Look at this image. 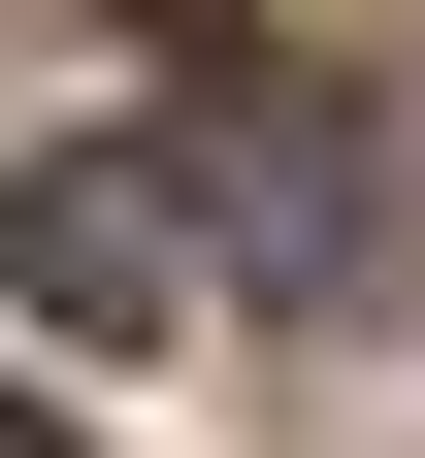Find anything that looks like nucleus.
Segmentation results:
<instances>
[{"mask_svg": "<svg viewBox=\"0 0 425 458\" xmlns=\"http://www.w3.org/2000/svg\"><path fill=\"white\" fill-rule=\"evenodd\" d=\"M0 262H33V327H197V197H164V164H33V197H0Z\"/></svg>", "mask_w": 425, "mask_h": 458, "instance_id": "nucleus-1", "label": "nucleus"}, {"mask_svg": "<svg viewBox=\"0 0 425 458\" xmlns=\"http://www.w3.org/2000/svg\"><path fill=\"white\" fill-rule=\"evenodd\" d=\"M197 197L262 229L294 295H360V131H327V98H229V131H197Z\"/></svg>", "mask_w": 425, "mask_h": 458, "instance_id": "nucleus-2", "label": "nucleus"}, {"mask_svg": "<svg viewBox=\"0 0 425 458\" xmlns=\"http://www.w3.org/2000/svg\"><path fill=\"white\" fill-rule=\"evenodd\" d=\"M0 458H66V393H33V360H0Z\"/></svg>", "mask_w": 425, "mask_h": 458, "instance_id": "nucleus-3", "label": "nucleus"}]
</instances>
